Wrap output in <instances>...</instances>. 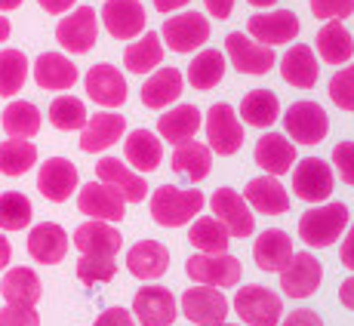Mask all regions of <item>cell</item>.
<instances>
[{"mask_svg": "<svg viewBox=\"0 0 354 326\" xmlns=\"http://www.w3.org/2000/svg\"><path fill=\"white\" fill-rule=\"evenodd\" d=\"M348 228V207L345 203H321L311 207L308 213L299 219V237L305 247L311 249H326L339 240Z\"/></svg>", "mask_w": 354, "mask_h": 326, "instance_id": "cell-1", "label": "cell"}, {"mask_svg": "<svg viewBox=\"0 0 354 326\" xmlns=\"http://www.w3.org/2000/svg\"><path fill=\"white\" fill-rule=\"evenodd\" d=\"M207 197L197 188H176V185H160L151 194V219L163 228H182L203 209Z\"/></svg>", "mask_w": 354, "mask_h": 326, "instance_id": "cell-2", "label": "cell"}, {"mask_svg": "<svg viewBox=\"0 0 354 326\" xmlns=\"http://www.w3.org/2000/svg\"><path fill=\"white\" fill-rule=\"evenodd\" d=\"M234 311L247 326H277L283 320V298L268 287H241L234 296Z\"/></svg>", "mask_w": 354, "mask_h": 326, "instance_id": "cell-3", "label": "cell"}, {"mask_svg": "<svg viewBox=\"0 0 354 326\" xmlns=\"http://www.w3.org/2000/svg\"><path fill=\"white\" fill-rule=\"evenodd\" d=\"M207 148L219 157H231L243 148V124L228 102H216L207 111Z\"/></svg>", "mask_w": 354, "mask_h": 326, "instance_id": "cell-4", "label": "cell"}, {"mask_svg": "<svg viewBox=\"0 0 354 326\" xmlns=\"http://www.w3.org/2000/svg\"><path fill=\"white\" fill-rule=\"evenodd\" d=\"M283 126L292 145H321L330 133V117L317 102H292L283 114Z\"/></svg>", "mask_w": 354, "mask_h": 326, "instance_id": "cell-5", "label": "cell"}, {"mask_svg": "<svg viewBox=\"0 0 354 326\" xmlns=\"http://www.w3.org/2000/svg\"><path fill=\"white\" fill-rule=\"evenodd\" d=\"M185 274L192 277L194 283H203V287L228 289V287H237V280L243 277V265L231 253H219V256L194 253V256H188V262H185Z\"/></svg>", "mask_w": 354, "mask_h": 326, "instance_id": "cell-6", "label": "cell"}, {"mask_svg": "<svg viewBox=\"0 0 354 326\" xmlns=\"http://www.w3.org/2000/svg\"><path fill=\"white\" fill-rule=\"evenodd\" d=\"M225 59L241 74H253V77H262L277 65L274 46L256 44L247 31H231L225 37Z\"/></svg>", "mask_w": 354, "mask_h": 326, "instance_id": "cell-7", "label": "cell"}, {"mask_svg": "<svg viewBox=\"0 0 354 326\" xmlns=\"http://www.w3.org/2000/svg\"><path fill=\"white\" fill-rule=\"evenodd\" d=\"M336 188V175L333 166L321 157H305L296 160L292 166V191L305 203H326Z\"/></svg>", "mask_w": 354, "mask_h": 326, "instance_id": "cell-8", "label": "cell"}, {"mask_svg": "<svg viewBox=\"0 0 354 326\" xmlns=\"http://www.w3.org/2000/svg\"><path fill=\"white\" fill-rule=\"evenodd\" d=\"M207 40H209V19L192 10L169 16L160 28V44L173 52H194Z\"/></svg>", "mask_w": 354, "mask_h": 326, "instance_id": "cell-9", "label": "cell"}, {"mask_svg": "<svg viewBox=\"0 0 354 326\" xmlns=\"http://www.w3.org/2000/svg\"><path fill=\"white\" fill-rule=\"evenodd\" d=\"M99 37V12L93 6H77L74 12H68L62 22L56 25V40L65 52L84 56L96 46Z\"/></svg>", "mask_w": 354, "mask_h": 326, "instance_id": "cell-10", "label": "cell"}, {"mask_svg": "<svg viewBox=\"0 0 354 326\" xmlns=\"http://www.w3.org/2000/svg\"><path fill=\"white\" fill-rule=\"evenodd\" d=\"M179 311L197 326H213V323H222L228 317V298L222 289L197 283V287H188L185 293H182Z\"/></svg>", "mask_w": 354, "mask_h": 326, "instance_id": "cell-11", "label": "cell"}, {"mask_svg": "<svg viewBox=\"0 0 354 326\" xmlns=\"http://www.w3.org/2000/svg\"><path fill=\"white\" fill-rule=\"evenodd\" d=\"M324 280V265L311 253H292L287 268L281 271V293L287 298H308L321 289Z\"/></svg>", "mask_w": 354, "mask_h": 326, "instance_id": "cell-12", "label": "cell"}, {"mask_svg": "<svg viewBox=\"0 0 354 326\" xmlns=\"http://www.w3.org/2000/svg\"><path fill=\"white\" fill-rule=\"evenodd\" d=\"M142 326H173L179 317V302L167 287H142L133 298V311Z\"/></svg>", "mask_w": 354, "mask_h": 326, "instance_id": "cell-13", "label": "cell"}, {"mask_svg": "<svg viewBox=\"0 0 354 326\" xmlns=\"http://www.w3.org/2000/svg\"><path fill=\"white\" fill-rule=\"evenodd\" d=\"M247 34L262 46H281L299 37V16L292 10L256 12L247 22Z\"/></svg>", "mask_w": 354, "mask_h": 326, "instance_id": "cell-14", "label": "cell"}, {"mask_svg": "<svg viewBox=\"0 0 354 326\" xmlns=\"http://www.w3.org/2000/svg\"><path fill=\"white\" fill-rule=\"evenodd\" d=\"M99 19L114 40H136L139 34H145L148 22L145 6L139 0H105Z\"/></svg>", "mask_w": 354, "mask_h": 326, "instance_id": "cell-15", "label": "cell"}, {"mask_svg": "<svg viewBox=\"0 0 354 326\" xmlns=\"http://www.w3.org/2000/svg\"><path fill=\"white\" fill-rule=\"evenodd\" d=\"M209 207H213L216 219L225 225L231 240H234V237L237 240H241V237H253L256 219H253V209L243 200V194H237L234 188H219V191L213 194V200H209Z\"/></svg>", "mask_w": 354, "mask_h": 326, "instance_id": "cell-16", "label": "cell"}, {"mask_svg": "<svg viewBox=\"0 0 354 326\" xmlns=\"http://www.w3.org/2000/svg\"><path fill=\"white\" fill-rule=\"evenodd\" d=\"M71 243L80 249V256H99V259H118V253L124 249V234L111 225V222L90 219L84 222L71 234Z\"/></svg>", "mask_w": 354, "mask_h": 326, "instance_id": "cell-17", "label": "cell"}, {"mask_svg": "<svg viewBox=\"0 0 354 326\" xmlns=\"http://www.w3.org/2000/svg\"><path fill=\"white\" fill-rule=\"evenodd\" d=\"M84 86L86 96L105 108V111H114V108H120L127 102V77L108 62L93 65L84 77Z\"/></svg>", "mask_w": 354, "mask_h": 326, "instance_id": "cell-18", "label": "cell"}, {"mask_svg": "<svg viewBox=\"0 0 354 326\" xmlns=\"http://www.w3.org/2000/svg\"><path fill=\"white\" fill-rule=\"evenodd\" d=\"M96 182L114 188L124 197V203H142L148 197V182L118 157H102L96 163Z\"/></svg>", "mask_w": 354, "mask_h": 326, "instance_id": "cell-19", "label": "cell"}, {"mask_svg": "<svg viewBox=\"0 0 354 326\" xmlns=\"http://www.w3.org/2000/svg\"><path fill=\"white\" fill-rule=\"evenodd\" d=\"M37 188L46 200L53 203H65L68 197H74V191L80 188V175L68 157H50L46 163H40L37 173Z\"/></svg>", "mask_w": 354, "mask_h": 326, "instance_id": "cell-20", "label": "cell"}, {"mask_svg": "<svg viewBox=\"0 0 354 326\" xmlns=\"http://www.w3.org/2000/svg\"><path fill=\"white\" fill-rule=\"evenodd\" d=\"M77 209L90 219L99 222H120L127 215V203L114 188L102 185V182H86L84 188L77 191Z\"/></svg>", "mask_w": 354, "mask_h": 326, "instance_id": "cell-21", "label": "cell"}, {"mask_svg": "<svg viewBox=\"0 0 354 326\" xmlns=\"http://www.w3.org/2000/svg\"><path fill=\"white\" fill-rule=\"evenodd\" d=\"M127 133V120L124 114H114V111H99L86 120V126L80 130V151L86 154H99L108 151L114 142H120Z\"/></svg>", "mask_w": 354, "mask_h": 326, "instance_id": "cell-22", "label": "cell"}, {"mask_svg": "<svg viewBox=\"0 0 354 326\" xmlns=\"http://www.w3.org/2000/svg\"><path fill=\"white\" fill-rule=\"evenodd\" d=\"M243 200L253 213L262 215H283L290 213V194L274 175H259V179H250L247 188H243Z\"/></svg>", "mask_w": 354, "mask_h": 326, "instance_id": "cell-23", "label": "cell"}, {"mask_svg": "<svg viewBox=\"0 0 354 326\" xmlns=\"http://www.w3.org/2000/svg\"><path fill=\"white\" fill-rule=\"evenodd\" d=\"M253 157L262 166L265 175H283L296 166V145L287 139L283 133H265L262 139L256 142L253 148Z\"/></svg>", "mask_w": 354, "mask_h": 326, "instance_id": "cell-24", "label": "cell"}, {"mask_svg": "<svg viewBox=\"0 0 354 326\" xmlns=\"http://www.w3.org/2000/svg\"><path fill=\"white\" fill-rule=\"evenodd\" d=\"M292 259V237L281 228H268L256 237L253 243V262L259 271L268 274H281L287 268V262Z\"/></svg>", "mask_w": 354, "mask_h": 326, "instance_id": "cell-25", "label": "cell"}, {"mask_svg": "<svg viewBox=\"0 0 354 326\" xmlns=\"http://www.w3.org/2000/svg\"><path fill=\"white\" fill-rule=\"evenodd\" d=\"M68 240L65 228L56 225V222H40L28 231V256L40 265H59L68 256Z\"/></svg>", "mask_w": 354, "mask_h": 326, "instance_id": "cell-26", "label": "cell"}, {"mask_svg": "<svg viewBox=\"0 0 354 326\" xmlns=\"http://www.w3.org/2000/svg\"><path fill=\"white\" fill-rule=\"evenodd\" d=\"M127 271L136 280H158L169 271V249L158 240H139L127 253Z\"/></svg>", "mask_w": 354, "mask_h": 326, "instance_id": "cell-27", "label": "cell"}, {"mask_svg": "<svg viewBox=\"0 0 354 326\" xmlns=\"http://www.w3.org/2000/svg\"><path fill=\"white\" fill-rule=\"evenodd\" d=\"M182 90H185V77H182L179 68H158L142 84V105L151 108V111H163L182 96Z\"/></svg>", "mask_w": 354, "mask_h": 326, "instance_id": "cell-28", "label": "cell"}, {"mask_svg": "<svg viewBox=\"0 0 354 326\" xmlns=\"http://www.w3.org/2000/svg\"><path fill=\"white\" fill-rule=\"evenodd\" d=\"M34 80L40 90L62 93L77 84V65L62 52H40L34 62Z\"/></svg>", "mask_w": 354, "mask_h": 326, "instance_id": "cell-29", "label": "cell"}, {"mask_svg": "<svg viewBox=\"0 0 354 326\" xmlns=\"http://www.w3.org/2000/svg\"><path fill=\"white\" fill-rule=\"evenodd\" d=\"M124 157L136 173H154L163 160V142L151 130H133L124 139Z\"/></svg>", "mask_w": 354, "mask_h": 326, "instance_id": "cell-30", "label": "cell"}, {"mask_svg": "<svg viewBox=\"0 0 354 326\" xmlns=\"http://www.w3.org/2000/svg\"><path fill=\"white\" fill-rule=\"evenodd\" d=\"M201 124H203V117H201V111H197L194 105H176V108H169V111L160 114L158 135L176 148V145L192 142L197 135V130H201Z\"/></svg>", "mask_w": 354, "mask_h": 326, "instance_id": "cell-31", "label": "cell"}, {"mask_svg": "<svg viewBox=\"0 0 354 326\" xmlns=\"http://www.w3.org/2000/svg\"><path fill=\"white\" fill-rule=\"evenodd\" d=\"M281 77L287 80L296 90H311L321 77V65H317V56L311 52V46L296 44L287 50V56L281 59Z\"/></svg>", "mask_w": 354, "mask_h": 326, "instance_id": "cell-32", "label": "cell"}, {"mask_svg": "<svg viewBox=\"0 0 354 326\" xmlns=\"http://www.w3.org/2000/svg\"><path fill=\"white\" fill-rule=\"evenodd\" d=\"M0 296H3L6 305H34L40 302V296H44V283H40V277L34 274L31 268H10L3 274V280H0Z\"/></svg>", "mask_w": 354, "mask_h": 326, "instance_id": "cell-33", "label": "cell"}, {"mask_svg": "<svg viewBox=\"0 0 354 326\" xmlns=\"http://www.w3.org/2000/svg\"><path fill=\"white\" fill-rule=\"evenodd\" d=\"M237 117H241V124H250L256 130H268L281 117V99L271 90H250L237 108Z\"/></svg>", "mask_w": 354, "mask_h": 326, "instance_id": "cell-34", "label": "cell"}, {"mask_svg": "<svg viewBox=\"0 0 354 326\" xmlns=\"http://www.w3.org/2000/svg\"><path fill=\"white\" fill-rule=\"evenodd\" d=\"M169 166H173L176 175H185L188 182H201L209 175V166H213V151H209L203 142H185V145H176L173 157H169Z\"/></svg>", "mask_w": 354, "mask_h": 326, "instance_id": "cell-35", "label": "cell"}, {"mask_svg": "<svg viewBox=\"0 0 354 326\" xmlns=\"http://www.w3.org/2000/svg\"><path fill=\"white\" fill-rule=\"evenodd\" d=\"M163 62V44L158 31H145L124 50V65L129 74H151Z\"/></svg>", "mask_w": 354, "mask_h": 326, "instance_id": "cell-36", "label": "cell"}, {"mask_svg": "<svg viewBox=\"0 0 354 326\" xmlns=\"http://www.w3.org/2000/svg\"><path fill=\"white\" fill-rule=\"evenodd\" d=\"M317 56L326 65H345L354 56V37L342 22H324L317 31Z\"/></svg>", "mask_w": 354, "mask_h": 326, "instance_id": "cell-37", "label": "cell"}, {"mask_svg": "<svg viewBox=\"0 0 354 326\" xmlns=\"http://www.w3.org/2000/svg\"><path fill=\"white\" fill-rule=\"evenodd\" d=\"M225 68H228L225 52H219V50H201L192 59V65H188V84H192L194 90L207 93V90H213V86L222 84V77H225Z\"/></svg>", "mask_w": 354, "mask_h": 326, "instance_id": "cell-38", "label": "cell"}, {"mask_svg": "<svg viewBox=\"0 0 354 326\" xmlns=\"http://www.w3.org/2000/svg\"><path fill=\"white\" fill-rule=\"evenodd\" d=\"M0 124H3V130L10 139H34V135L40 133L44 117H40L37 105H31V102H25V99H16L3 108Z\"/></svg>", "mask_w": 354, "mask_h": 326, "instance_id": "cell-39", "label": "cell"}, {"mask_svg": "<svg viewBox=\"0 0 354 326\" xmlns=\"http://www.w3.org/2000/svg\"><path fill=\"white\" fill-rule=\"evenodd\" d=\"M188 240H192V247L197 253H207V256L228 253V247H231V234L216 215H201V219H194L192 231H188Z\"/></svg>", "mask_w": 354, "mask_h": 326, "instance_id": "cell-40", "label": "cell"}, {"mask_svg": "<svg viewBox=\"0 0 354 326\" xmlns=\"http://www.w3.org/2000/svg\"><path fill=\"white\" fill-rule=\"evenodd\" d=\"M28 80V56L22 50H0V96L12 99Z\"/></svg>", "mask_w": 354, "mask_h": 326, "instance_id": "cell-41", "label": "cell"}, {"mask_svg": "<svg viewBox=\"0 0 354 326\" xmlns=\"http://www.w3.org/2000/svg\"><path fill=\"white\" fill-rule=\"evenodd\" d=\"M50 124L56 126V130H62V133H77V130H84L86 126V120H90V114H86V105H84V99H77V96H56L53 99V105H50Z\"/></svg>", "mask_w": 354, "mask_h": 326, "instance_id": "cell-42", "label": "cell"}, {"mask_svg": "<svg viewBox=\"0 0 354 326\" xmlns=\"http://www.w3.org/2000/svg\"><path fill=\"white\" fill-rule=\"evenodd\" d=\"M37 163V148L28 139H6L0 142V173L25 175Z\"/></svg>", "mask_w": 354, "mask_h": 326, "instance_id": "cell-43", "label": "cell"}, {"mask_svg": "<svg viewBox=\"0 0 354 326\" xmlns=\"http://www.w3.org/2000/svg\"><path fill=\"white\" fill-rule=\"evenodd\" d=\"M31 200L22 191H3L0 194V231H22L31 225Z\"/></svg>", "mask_w": 354, "mask_h": 326, "instance_id": "cell-44", "label": "cell"}, {"mask_svg": "<svg viewBox=\"0 0 354 326\" xmlns=\"http://www.w3.org/2000/svg\"><path fill=\"white\" fill-rule=\"evenodd\" d=\"M118 274V262L114 259H99V256H80L77 262V280L86 287H96V283H111Z\"/></svg>", "mask_w": 354, "mask_h": 326, "instance_id": "cell-45", "label": "cell"}, {"mask_svg": "<svg viewBox=\"0 0 354 326\" xmlns=\"http://www.w3.org/2000/svg\"><path fill=\"white\" fill-rule=\"evenodd\" d=\"M330 99L336 102V108L342 111H354V65H345L342 71L333 74L330 80Z\"/></svg>", "mask_w": 354, "mask_h": 326, "instance_id": "cell-46", "label": "cell"}, {"mask_svg": "<svg viewBox=\"0 0 354 326\" xmlns=\"http://www.w3.org/2000/svg\"><path fill=\"white\" fill-rule=\"evenodd\" d=\"M308 6L321 22H345L354 12V0H308Z\"/></svg>", "mask_w": 354, "mask_h": 326, "instance_id": "cell-47", "label": "cell"}, {"mask_svg": "<svg viewBox=\"0 0 354 326\" xmlns=\"http://www.w3.org/2000/svg\"><path fill=\"white\" fill-rule=\"evenodd\" d=\"M0 326H40V314L28 305H6L0 311Z\"/></svg>", "mask_w": 354, "mask_h": 326, "instance_id": "cell-48", "label": "cell"}, {"mask_svg": "<svg viewBox=\"0 0 354 326\" xmlns=\"http://www.w3.org/2000/svg\"><path fill=\"white\" fill-rule=\"evenodd\" d=\"M333 163L345 185H354V142H339L333 148Z\"/></svg>", "mask_w": 354, "mask_h": 326, "instance_id": "cell-49", "label": "cell"}, {"mask_svg": "<svg viewBox=\"0 0 354 326\" xmlns=\"http://www.w3.org/2000/svg\"><path fill=\"white\" fill-rule=\"evenodd\" d=\"M93 326H136V317L129 314L127 308L114 305V308H105V311H102Z\"/></svg>", "mask_w": 354, "mask_h": 326, "instance_id": "cell-50", "label": "cell"}, {"mask_svg": "<svg viewBox=\"0 0 354 326\" xmlns=\"http://www.w3.org/2000/svg\"><path fill=\"white\" fill-rule=\"evenodd\" d=\"M281 326H324V320L311 308H296L287 314V320H281Z\"/></svg>", "mask_w": 354, "mask_h": 326, "instance_id": "cell-51", "label": "cell"}, {"mask_svg": "<svg viewBox=\"0 0 354 326\" xmlns=\"http://www.w3.org/2000/svg\"><path fill=\"white\" fill-rule=\"evenodd\" d=\"M339 262L345 265V268L354 274V225L345 228L342 234V247H339Z\"/></svg>", "mask_w": 354, "mask_h": 326, "instance_id": "cell-52", "label": "cell"}, {"mask_svg": "<svg viewBox=\"0 0 354 326\" xmlns=\"http://www.w3.org/2000/svg\"><path fill=\"white\" fill-rule=\"evenodd\" d=\"M203 6L213 19H228L231 10H234V0H203Z\"/></svg>", "mask_w": 354, "mask_h": 326, "instance_id": "cell-53", "label": "cell"}, {"mask_svg": "<svg viewBox=\"0 0 354 326\" xmlns=\"http://www.w3.org/2000/svg\"><path fill=\"white\" fill-rule=\"evenodd\" d=\"M37 3L44 6L50 16H62V12L74 10V3H77V0H37Z\"/></svg>", "mask_w": 354, "mask_h": 326, "instance_id": "cell-54", "label": "cell"}, {"mask_svg": "<svg viewBox=\"0 0 354 326\" xmlns=\"http://www.w3.org/2000/svg\"><path fill=\"white\" fill-rule=\"evenodd\" d=\"M339 302H342L348 311H354V274L345 277L342 287H339Z\"/></svg>", "mask_w": 354, "mask_h": 326, "instance_id": "cell-55", "label": "cell"}, {"mask_svg": "<svg viewBox=\"0 0 354 326\" xmlns=\"http://www.w3.org/2000/svg\"><path fill=\"white\" fill-rule=\"evenodd\" d=\"M10 262H12V243H10V237L0 231V271H3Z\"/></svg>", "mask_w": 354, "mask_h": 326, "instance_id": "cell-56", "label": "cell"}, {"mask_svg": "<svg viewBox=\"0 0 354 326\" xmlns=\"http://www.w3.org/2000/svg\"><path fill=\"white\" fill-rule=\"evenodd\" d=\"M192 0H154V10L158 12H176L182 10V6H188Z\"/></svg>", "mask_w": 354, "mask_h": 326, "instance_id": "cell-57", "label": "cell"}, {"mask_svg": "<svg viewBox=\"0 0 354 326\" xmlns=\"http://www.w3.org/2000/svg\"><path fill=\"white\" fill-rule=\"evenodd\" d=\"M10 31H12L10 19H6V16H0V44H3V40H10Z\"/></svg>", "mask_w": 354, "mask_h": 326, "instance_id": "cell-58", "label": "cell"}, {"mask_svg": "<svg viewBox=\"0 0 354 326\" xmlns=\"http://www.w3.org/2000/svg\"><path fill=\"white\" fill-rule=\"evenodd\" d=\"M25 0H0V12H12V10H19Z\"/></svg>", "mask_w": 354, "mask_h": 326, "instance_id": "cell-59", "label": "cell"}, {"mask_svg": "<svg viewBox=\"0 0 354 326\" xmlns=\"http://www.w3.org/2000/svg\"><path fill=\"white\" fill-rule=\"evenodd\" d=\"M250 6H256V10H268V6H274L277 0H247Z\"/></svg>", "mask_w": 354, "mask_h": 326, "instance_id": "cell-60", "label": "cell"}, {"mask_svg": "<svg viewBox=\"0 0 354 326\" xmlns=\"http://www.w3.org/2000/svg\"><path fill=\"white\" fill-rule=\"evenodd\" d=\"M213 326H237V323H228V320H222V323H213Z\"/></svg>", "mask_w": 354, "mask_h": 326, "instance_id": "cell-61", "label": "cell"}]
</instances>
